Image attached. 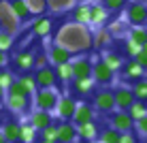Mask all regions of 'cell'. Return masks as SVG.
I'll list each match as a JSON object with an SVG mask.
<instances>
[{"mask_svg": "<svg viewBox=\"0 0 147 143\" xmlns=\"http://www.w3.org/2000/svg\"><path fill=\"white\" fill-rule=\"evenodd\" d=\"M53 43L66 47L73 56L85 54L88 49L94 47V45H92V32H90V26H81V24H75V22L64 24V26L58 30Z\"/></svg>", "mask_w": 147, "mask_h": 143, "instance_id": "cell-1", "label": "cell"}, {"mask_svg": "<svg viewBox=\"0 0 147 143\" xmlns=\"http://www.w3.org/2000/svg\"><path fill=\"white\" fill-rule=\"evenodd\" d=\"M60 96H62V94H60L55 88H38L32 96H30V100H32L34 109L53 111L55 105H58V100H60Z\"/></svg>", "mask_w": 147, "mask_h": 143, "instance_id": "cell-2", "label": "cell"}, {"mask_svg": "<svg viewBox=\"0 0 147 143\" xmlns=\"http://www.w3.org/2000/svg\"><path fill=\"white\" fill-rule=\"evenodd\" d=\"M124 19L130 26H147V0H132V2H128Z\"/></svg>", "mask_w": 147, "mask_h": 143, "instance_id": "cell-3", "label": "cell"}, {"mask_svg": "<svg viewBox=\"0 0 147 143\" xmlns=\"http://www.w3.org/2000/svg\"><path fill=\"white\" fill-rule=\"evenodd\" d=\"M75 109H77V96H73V94L60 96L55 109L51 111V113H53V120H55V122H66V120L73 122Z\"/></svg>", "mask_w": 147, "mask_h": 143, "instance_id": "cell-4", "label": "cell"}, {"mask_svg": "<svg viewBox=\"0 0 147 143\" xmlns=\"http://www.w3.org/2000/svg\"><path fill=\"white\" fill-rule=\"evenodd\" d=\"M92 105H94L96 111H100V113H111V111H115L113 90H111V88H100V90H96V94L92 96Z\"/></svg>", "mask_w": 147, "mask_h": 143, "instance_id": "cell-5", "label": "cell"}, {"mask_svg": "<svg viewBox=\"0 0 147 143\" xmlns=\"http://www.w3.org/2000/svg\"><path fill=\"white\" fill-rule=\"evenodd\" d=\"M92 79L96 81V85H102V88H109L115 79V70L109 68L107 64L102 62V58L94 60V66H92Z\"/></svg>", "mask_w": 147, "mask_h": 143, "instance_id": "cell-6", "label": "cell"}, {"mask_svg": "<svg viewBox=\"0 0 147 143\" xmlns=\"http://www.w3.org/2000/svg\"><path fill=\"white\" fill-rule=\"evenodd\" d=\"M109 124H111V128H115L117 132L134 130V120L130 117L128 111H121V109H115L109 113Z\"/></svg>", "mask_w": 147, "mask_h": 143, "instance_id": "cell-7", "label": "cell"}, {"mask_svg": "<svg viewBox=\"0 0 147 143\" xmlns=\"http://www.w3.org/2000/svg\"><path fill=\"white\" fill-rule=\"evenodd\" d=\"M22 26V22H19L17 17L13 15L11 7H9L7 0H0V30H4V32H17V28Z\"/></svg>", "mask_w": 147, "mask_h": 143, "instance_id": "cell-8", "label": "cell"}, {"mask_svg": "<svg viewBox=\"0 0 147 143\" xmlns=\"http://www.w3.org/2000/svg\"><path fill=\"white\" fill-rule=\"evenodd\" d=\"M109 19H111V13H109V9L105 7L102 2H92L90 4V26L94 30L107 26Z\"/></svg>", "mask_w": 147, "mask_h": 143, "instance_id": "cell-9", "label": "cell"}, {"mask_svg": "<svg viewBox=\"0 0 147 143\" xmlns=\"http://www.w3.org/2000/svg\"><path fill=\"white\" fill-rule=\"evenodd\" d=\"M70 64H73V75H75V79H85V77H92V66H94V60H90L85 54L73 56Z\"/></svg>", "mask_w": 147, "mask_h": 143, "instance_id": "cell-10", "label": "cell"}, {"mask_svg": "<svg viewBox=\"0 0 147 143\" xmlns=\"http://www.w3.org/2000/svg\"><path fill=\"white\" fill-rule=\"evenodd\" d=\"M13 68L17 73H30L34 70V49H22L13 56Z\"/></svg>", "mask_w": 147, "mask_h": 143, "instance_id": "cell-11", "label": "cell"}, {"mask_svg": "<svg viewBox=\"0 0 147 143\" xmlns=\"http://www.w3.org/2000/svg\"><path fill=\"white\" fill-rule=\"evenodd\" d=\"M4 107H7L11 113H26L28 107L32 105L30 96H24V94H9L7 92V98H4Z\"/></svg>", "mask_w": 147, "mask_h": 143, "instance_id": "cell-12", "label": "cell"}, {"mask_svg": "<svg viewBox=\"0 0 147 143\" xmlns=\"http://www.w3.org/2000/svg\"><path fill=\"white\" fill-rule=\"evenodd\" d=\"M34 79H36L38 88H55L58 85V77H55V68L51 64L43 66V68H34Z\"/></svg>", "mask_w": 147, "mask_h": 143, "instance_id": "cell-13", "label": "cell"}, {"mask_svg": "<svg viewBox=\"0 0 147 143\" xmlns=\"http://www.w3.org/2000/svg\"><path fill=\"white\" fill-rule=\"evenodd\" d=\"M113 98H115V109H121V111H128V107L136 100L130 85H117L113 90Z\"/></svg>", "mask_w": 147, "mask_h": 143, "instance_id": "cell-14", "label": "cell"}, {"mask_svg": "<svg viewBox=\"0 0 147 143\" xmlns=\"http://www.w3.org/2000/svg\"><path fill=\"white\" fill-rule=\"evenodd\" d=\"M30 30H32L34 37H38V39H47L49 34L53 32V19L49 17V15H38V17L32 22Z\"/></svg>", "mask_w": 147, "mask_h": 143, "instance_id": "cell-15", "label": "cell"}, {"mask_svg": "<svg viewBox=\"0 0 147 143\" xmlns=\"http://www.w3.org/2000/svg\"><path fill=\"white\" fill-rule=\"evenodd\" d=\"M96 120V109L92 103H85V100H77V109H75L73 122L75 124H85V122H94Z\"/></svg>", "mask_w": 147, "mask_h": 143, "instance_id": "cell-16", "label": "cell"}, {"mask_svg": "<svg viewBox=\"0 0 147 143\" xmlns=\"http://www.w3.org/2000/svg\"><path fill=\"white\" fill-rule=\"evenodd\" d=\"M47 58H49V64H51V66H58V64L70 62V60H73V54H70L66 47H62V45L51 43L49 49H47Z\"/></svg>", "mask_w": 147, "mask_h": 143, "instance_id": "cell-17", "label": "cell"}, {"mask_svg": "<svg viewBox=\"0 0 147 143\" xmlns=\"http://www.w3.org/2000/svg\"><path fill=\"white\" fill-rule=\"evenodd\" d=\"M70 92L73 96H92L96 90V81L92 77H85V79H73L70 81Z\"/></svg>", "mask_w": 147, "mask_h": 143, "instance_id": "cell-18", "label": "cell"}, {"mask_svg": "<svg viewBox=\"0 0 147 143\" xmlns=\"http://www.w3.org/2000/svg\"><path fill=\"white\" fill-rule=\"evenodd\" d=\"M28 122L34 126L38 132L45 128V126H49V124H53V113L51 111H43V109H32L30 111V115H28Z\"/></svg>", "mask_w": 147, "mask_h": 143, "instance_id": "cell-19", "label": "cell"}, {"mask_svg": "<svg viewBox=\"0 0 147 143\" xmlns=\"http://www.w3.org/2000/svg\"><path fill=\"white\" fill-rule=\"evenodd\" d=\"M121 77H124L126 81H139L145 77V68L141 66L136 60H126L124 66H121Z\"/></svg>", "mask_w": 147, "mask_h": 143, "instance_id": "cell-20", "label": "cell"}, {"mask_svg": "<svg viewBox=\"0 0 147 143\" xmlns=\"http://www.w3.org/2000/svg\"><path fill=\"white\" fill-rule=\"evenodd\" d=\"M58 124V143H75L77 141V126L75 122H55Z\"/></svg>", "mask_w": 147, "mask_h": 143, "instance_id": "cell-21", "label": "cell"}, {"mask_svg": "<svg viewBox=\"0 0 147 143\" xmlns=\"http://www.w3.org/2000/svg\"><path fill=\"white\" fill-rule=\"evenodd\" d=\"M75 126H77V139L88 141V143L98 139L100 128H98V124H96V120L94 122H85V124H75Z\"/></svg>", "mask_w": 147, "mask_h": 143, "instance_id": "cell-22", "label": "cell"}, {"mask_svg": "<svg viewBox=\"0 0 147 143\" xmlns=\"http://www.w3.org/2000/svg\"><path fill=\"white\" fill-rule=\"evenodd\" d=\"M9 2V7H11V11L13 15L19 19V22H30V19L34 17L32 13H30V9H28V4H26V0H7Z\"/></svg>", "mask_w": 147, "mask_h": 143, "instance_id": "cell-23", "label": "cell"}, {"mask_svg": "<svg viewBox=\"0 0 147 143\" xmlns=\"http://www.w3.org/2000/svg\"><path fill=\"white\" fill-rule=\"evenodd\" d=\"M0 130H2L4 139L11 141V143H19V122L13 120V117H9V120H4L2 124H0Z\"/></svg>", "mask_w": 147, "mask_h": 143, "instance_id": "cell-24", "label": "cell"}, {"mask_svg": "<svg viewBox=\"0 0 147 143\" xmlns=\"http://www.w3.org/2000/svg\"><path fill=\"white\" fill-rule=\"evenodd\" d=\"M100 58H102V62L109 66V68H113L115 73H117V70H121V66H124V56H121L119 52H115V49H102V56H100Z\"/></svg>", "mask_w": 147, "mask_h": 143, "instance_id": "cell-25", "label": "cell"}, {"mask_svg": "<svg viewBox=\"0 0 147 143\" xmlns=\"http://www.w3.org/2000/svg\"><path fill=\"white\" fill-rule=\"evenodd\" d=\"M111 41H113V34H111L105 26L102 28H96L92 32V45L96 49H107L111 45Z\"/></svg>", "mask_w": 147, "mask_h": 143, "instance_id": "cell-26", "label": "cell"}, {"mask_svg": "<svg viewBox=\"0 0 147 143\" xmlns=\"http://www.w3.org/2000/svg\"><path fill=\"white\" fill-rule=\"evenodd\" d=\"M15 81H17V83L22 85V90L26 92L28 96H32L34 92L38 90V85H36V79H34V73H32V70H30V73H17Z\"/></svg>", "mask_w": 147, "mask_h": 143, "instance_id": "cell-27", "label": "cell"}, {"mask_svg": "<svg viewBox=\"0 0 147 143\" xmlns=\"http://www.w3.org/2000/svg\"><path fill=\"white\" fill-rule=\"evenodd\" d=\"M70 22L81 24V26H90V4L88 2H79L70 13Z\"/></svg>", "mask_w": 147, "mask_h": 143, "instance_id": "cell-28", "label": "cell"}, {"mask_svg": "<svg viewBox=\"0 0 147 143\" xmlns=\"http://www.w3.org/2000/svg\"><path fill=\"white\" fill-rule=\"evenodd\" d=\"M19 141H24V143H36L38 141V130L28 120L19 122Z\"/></svg>", "mask_w": 147, "mask_h": 143, "instance_id": "cell-29", "label": "cell"}, {"mask_svg": "<svg viewBox=\"0 0 147 143\" xmlns=\"http://www.w3.org/2000/svg\"><path fill=\"white\" fill-rule=\"evenodd\" d=\"M53 68H55V77H58V83H70V81L75 79V75H73V64H70V62L58 64V66H53Z\"/></svg>", "mask_w": 147, "mask_h": 143, "instance_id": "cell-30", "label": "cell"}, {"mask_svg": "<svg viewBox=\"0 0 147 143\" xmlns=\"http://www.w3.org/2000/svg\"><path fill=\"white\" fill-rule=\"evenodd\" d=\"M126 37L136 41L139 45H145L147 43V26H130L128 32H126Z\"/></svg>", "mask_w": 147, "mask_h": 143, "instance_id": "cell-31", "label": "cell"}, {"mask_svg": "<svg viewBox=\"0 0 147 143\" xmlns=\"http://www.w3.org/2000/svg\"><path fill=\"white\" fill-rule=\"evenodd\" d=\"M128 113L134 122L141 120V117H145L147 115V100H134V103L128 107Z\"/></svg>", "mask_w": 147, "mask_h": 143, "instance_id": "cell-32", "label": "cell"}, {"mask_svg": "<svg viewBox=\"0 0 147 143\" xmlns=\"http://www.w3.org/2000/svg\"><path fill=\"white\" fill-rule=\"evenodd\" d=\"M98 143H119V132L109 126V128L98 132Z\"/></svg>", "mask_w": 147, "mask_h": 143, "instance_id": "cell-33", "label": "cell"}, {"mask_svg": "<svg viewBox=\"0 0 147 143\" xmlns=\"http://www.w3.org/2000/svg\"><path fill=\"white\" fill-rule=\"evenodd\" d=\"M141 49H143V45H139L136 41H132V39H128V37H126V41H124V54L128 56V60H130V58L134 60L136 56L141 54Z\"/></svg>", "mask_w": 147, "mask_h": 143, "instance_id": "cell-34", "label": "cell"}, {"mask_svg": "<svg viewBox=\"0 0 147 143\" xmlns=\"http://www.w3.org/2000/svg\"><path fill=\"white\" fill-rule=\"evenodd\" d=\"M13 47H15V34L0 30V52H7L9 54Z\"/></svg>", "mask_w": 147, "mask_h": 143, "instance_id": "cell-35", "label": "cell"}, {"mask_svg": "<svg viewBox=\"0 0 147 143\" xmlns=\"http://www.w3.org/2000/svg\"><path fill=\"white\" fill-rule=\"evenodd\" d=\"M132 94L136 100H147V79H139L132 83Z\"/></svg>", "mask_w": 147, "mask_h": 143, "instance_id": "cell-36", "label": "cell"}, {"mask_svg": "<svg viewBox=\"0 0 147 143\" xmlns=\"http://www.w3.org/2000/svg\"><path fill=\"white\" fill-rule=\"evenodd\" d=\"M26 4H28V9H30V13H32V15L47 13V7H49L47 0H26Z\"/></svg>", "mask_w": 147, "mask_h": 143, "instance_id": "cell-37", "label": "cell"}, {"mask_svg": "<svg viewBox=\"0 0 147 143\" xmlns=\"http://www.w3.org/2000/svg\"><path fill=\"white\" fill-rule=\"evenodd\" d=\"M109 32L113 34V37H119V34H126L128 32V22L126 19H113V22L109 24Z\"/></svg>", "mask_w": 147, "mask_h": 143, "instance_id": "cell-38", "label": "cell"}, {"mask_svg": "<svg viewBox=\"0 0 147 143\" xmlns=\"http://www.w3.org/2000/svg\"><path fill=\"white\" fill-rule=\"evenodd\" d=\"M38 139H43V141H58V124H49V126H45L43 130L38 132Z\"/></svg>", "mask_w": 147, "mask_h": 143, "instance_id": "cell-39", "label": "cell"}, {"mask_svg": "<svg viewBox=\"0 0 147 143\" xmlns=\"http://www.w3.org/2000/svg\"><path fill=\"white\" fill-rule=\"evenodd\" d=\"M15 77H17V75H15L11 68H7V66H4V68H0V85H2L4 90L11 88V83L15 81Z\"/></svg>", "mask_w": 147, "mask_h": 143, "instance_id": "cell-40", "label": "cell"}, {"mask_svg": "<svg viewBox=\"0 0 147 143\" xmlns=\"http://www.w3.org/2000/svg\"><path fill=\"white\" fill-rule=\"evenodd\" d=\"M100 2L109 9V13H119V11H124V9H126L128 0H100Z\"/></svg>", "mask_w": 147, "mask_h": 143, "instance_id": "cell-41", "label": "cell"}, {"mask_svg": "<svg viewBox=\"0 0 147 143\" xmlns=\"http://www.w3.org/2000/svg\"><path fill=\"white\" fill-rule=\"evenodd\" d=\"M43 66H49V58L45 49H38L34 52V68H43Z\"/></svg>", "mask_w": 147, "mask_h": 143, "instance_id": "cell-42", "label": "cell"}, {"mask_svg": "<svg viewBox=\"0 0 147 143\" xmlns=\"http://www.w3.org/2000/svg\"><path fill=\"white\" fill-rule=\"evenodd\" d=\"M134 130L139 132L141 137H145V139H147V115H145V117H141V120H136V122H134Z\"/></svg>", "mask_w": 147, "mask_h": 143, "instance_id": "cell-43", "label": "cell"}, {"mask_svg": "<svg viewBox=\"0 0 147 143\" xmlns=\"http://www.w3.org/2000/svg\"><path fill=\"white\" fill-rule=\"evenodd\" d=\"M119 143H139V139H136L134 130H130V132H119Z\"/></svg>", "mask_w": 147, "mask_h": 143, "instance_id": "cell-44", "label": "cell"}, {"mask_svg": "<svg viewBox=\"0 0 147 143\" xmlns=\"http://www.w3.org/2000/svg\"><path fill=\"white\" fill-rule=\"evenodd\" d=\"M134 60H136V62H139L141 66H143V68H145V70H147V52H145V49H141V54H139V56H136V58H134Z\"/></svg>", "mask_w": 147, "mask_h": 143, "instance_id": "cell-45", "label": "cell"}, {"mask_svg": "<svg viewBox=\"0 0 147 143\" xmlns=\"http://www.w3.org/2000/svg\"><path fill=\"white\" fill-rule=\"evenodd\" d=\"M7 64H9V54L7 52H0V68H4Z\"/></svg>", "mask_w": 147, "mask_h": 143, "instance_id": "cell-46", "label": "cell"}, {"mask_svg": "<svg viewBox=\"0 0 147 143\" xmlns=\"http://www.w3.org/2000/svg\"><path fill=\"white\" fill-rule=\"evenodd\" d=\"M4 98H7V90H4L2 85H0V105L4 103Z\"/></svg>", "mask_w": 147, "mask_h": 143, "instance_id": "cell-47", "label": "cell"}, {"mask_svg": "<svg viewBox=\"0 0 147 143\" xmlns=\"http://www.w3.org/2000/svg\"><path fill=\"white\" fill-rule=\"evenodd\" d=\"M36 143H58V141H43V139H38Z\"/></svg>", "mask_w": 147, "mask_h": 143, "instance_id": "cell-48", "label": "cell"}, {"mask_svg": "<svg viewBox=\"0 0 147 143\" xmlns=\"http://www.w3.org/2000/svg\"><path fill=\"white\" fill-rule=\"evenodd\" d=\"M7 139H4V135H2V130H0V143H4Z\"/></svg>", "mask_w": 147, "mask_h": 143, "instance_id": "cell-49", "label": "cell"}, {"mask_svg": "<svg viewBox=\"0 0 147 143\" xmlns=\"http://www.w3.org/2000/svg\"><path fill=\"white\" fill-rule=\"evenodd\" d=\"M143 49H145V52H147V43H145V45H143Z\"/></svg>", "mask_w": 147, "mask_h": 143, "instance_id": "cell-50", "label": "cell"}, {"mask_svg": "<svg viewBox=\"0 0 147 143\" xmlns=\"http://www.w3.org/2000/svg\"><path fill=\"white\" fill-rule=\"evenodd\" d=\"M4 143H11V141H4Z\"/></svg>", "mask_w": 147, "mask_h": 143, "instance_id": "cell-51", "label": "cell"}, {"mask_svg": "<svg viewBox=\"0 0 147 143\" xmlns=\"http://www.w3.org/2000/svg\"><path fill=\"white\" fill-rule=\"evenodd\" d=\"M92 143H98V141H92Z\"/></svg>", "mask_w": 147, "mask_h": 143, "instance_id": "cell-52", "label": "cell"}, {"mask_svg": "<svg viewBox=\"0 0 147 143\" xmlns=\"http://www.w3.org/2000/svg\"><path fill=\"white\" fill-rule=\"evenodd\" d=\"M19 143H24V141H19Z\"/></svg>", "mask_w": 147, "mask_h": 143, "instance_id": "cell-53", "label": "cell"}]
</instances>
